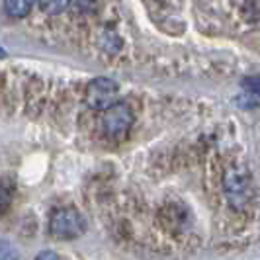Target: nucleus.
Masks as SVG:
<instances>
[{
  "mask_svg": "<svg viewBox=\"0 0 260 260\" xmlns=\"http://www.w3.org/2000/svg\"><path fill=\"white\" fill-rule=\"evenodd\" d=\"M86 231V219L82 217V213L75 208H63L55 209L49 219V233L55 239H63L71 241L77 239Z\"/></svg>",
  "mask_w": 260,
  "mask_h": 260,
  "instance_id": "1",
  "label": "nucleus"
},
{
  "mask_svg": "<svg viewBox=\"0 0 260 260\" xmlns=\"http://www.w3.org/2000/svg\"><path fill=\"white\" fill-rule=\"evenodd\" d=\"M131 125H133V112L127 104L116 102L102 114V129L108 137L119 139L131 129Z\"/></svg>",
  "mask_w": 260,
  "mask_h": 260,
  "instance_id": "2",
  "label": "nucleus"
},
{
  "mask_svg": "<svg viewBox=\"0 0 260 260\" xmlns=\"http://www.w3.org/2000/svg\"><path fill=\"white\" fill-rule=\"evenodd\" d=\"M117 100V82L112 78L98 77L94 78L86 88V104L92 110L104 112L110 106H114Z\"/></svg>",
  "mask_w": 260,
  "mask_h": 260,
  "instance_id": "3",
  "label": "nucleus"
},
{
  "mask_svg": "<svg viewBox=\"0 0 260 260\" xmlns=\"http://www.w3.org/2000/svg\"><path fill=\"white\" fill-rule=\"evenodd\" d=\"M34 0H4V10L12 18H24L29 14Z\"/></svg>",
  "mask_w": 260,
  "mask_h": 260,
  "instance_id": "4",
  "label": "nucleus"
},
{
  "mask_svg": "<svg viewBox=\"0 0 260 260\" xmlns=\"http://www.w3.org/2000/svg\"><path fill=\"white\" fill-rule=\"evenodd\" d=\"M39 8L47 14H59L63 12L69 4V0H38Z\"/></svg>",
  "mask_w": 260,
  "mask_h": 260,
  "instance_id": "5",
  "label": "nucleus"
},
{
  "mask_svg": "<svg viewBox=\"0 0 260 260\" xmlns=\"http://www.w3.org/2000/svg\"><path fill=\"white\" fill-rule=\"evenodd\" d=\"M243 86L247 88L252 96L260 98V77H248L243 80Z\"/></svg>",
  "mask_w": 260,
  "mask_h": 260,
  "instance_id": "6",
  "label": "nucleus"
},
{
  "mask_svg": "<svg viewBox=\"0 0 260 260\" xmlns=\"http://www.w3.org/2000/svg\"><path fill=\"white\" fill-rule=\"evenodd\" d=\"M36 260H59V256L55 252H51V250H43V252H39L38 256H36Z\"/></svg>",
  "mask_w": 260,
  "mask_h": 260,
  "instance_id": "7",
  "label": "nucleus"
}]
</instances>
